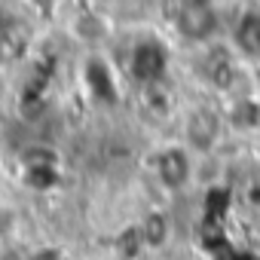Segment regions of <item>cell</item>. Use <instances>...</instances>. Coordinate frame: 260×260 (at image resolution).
<instances>
[{
  "instance_id": "obj_1",
  "label": "cell",
  "mask_w": 260,
  "mask_h": 260,
  "mask_svg": "<svg viewBox=\"0 0 260 260\" xmlns=\"http://www.w3.org/2000/svg\"><path fill=\"white\" fill-rule=\"evenodd\" d=\"M178 31L187 40H205L214 31V10L208 0H190L178 13Z\"/></svg>"
},
{
  "instance_id": "obj_3",
  "label": "cell",
  "mask_w": 260,
  "mask_h": 260,
  "mask_svg": "<svg viewBox=\"0 0 260 260\" xmlns=\"http://www.w3.org/2000/svg\"><path fill=\"white\" fill-rule=\"evenodd\" d=\"M159 181L169 187V190H181L187 181H190V153L181 150V147H172L159 156Z\"/></svg>"
},
{
  "instance_id": "obj_2",
  "label": "cell",
  "mask_w": 260,
  "mask_h": 260,
  "mask_svg": "<svg viewBox=\"0 0 260 260\" xmlns=\"http://www.w3.org/2000/svg\"><path fill=\"white\" fill-rule=\"evenodd\" d=\"M184 138H187V144L196 147V150L214 147V141L220 138V119H217L211 110H205V107L193 110V113L187 116V122H184Z\"/></svg>"
},
{
  "instance_id": "obj_4",
  "label": "cell",
  "mask_w": 260,
  "mask_h": 260,
  "mask_svg": "<svg viewBox=\"0 0 260 260\" xmlns=\"http://www.w3.org/2000/svg\"><path fill=\"white\" fill-rule=\"evenodd\" d=\"M169 220H166V214H147L144 217V226H141V236H144V242L150 245V248H159V245H166V239H169Z\"/></svg>"
}]
</instances>
